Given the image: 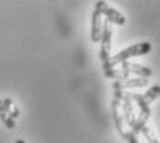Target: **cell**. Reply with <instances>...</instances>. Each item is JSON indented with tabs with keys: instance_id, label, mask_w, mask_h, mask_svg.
<instances>
[{
	"instance_id": "obj_7",
	"label": "cell",
	"mask_w": 160,
	"mask_h": 143,
	"mask_svg": "<svg viewBox=\"0 0 160 143\" xmlns=\"http://www.w3.org/2000/svg\"><path fill=\"white\" fill-rule=\"evenodd\" d=\"M103 32V17L98 10L92 13V26H91V41L93 43H99Z\"/></svg>"
},
{
	"instance_id": "obj_10",
	"label": "cell",
	"mask_w": 160,
	"mask_h": 143,
	"mask_svg": "<svg viewBox=\"0 0 160 143\" xmlns=\"http://www.w3.org/2000/svg\"><path fill=\"white\" fill-rule=\"evenodd\" d=\"M160 96V86H152L150 89H148V92L146 93H143V95H141V97H142V100H143V103H145L146 106H149V104H152L153 102H155L156 99Z\"/></svg>"
},
{
	"instance_id": "obj_4",
	"label": "cell",
	"mask_w": 160,
	"mask_h": 143,
	"mask_svg": "<svg viewBox=\"0 0 160 143\" xmlns=\"http://www.w3.org/2000/svg\"><path fill=\"white\" fill-rule=\"evenodd\" d=\"M112 36H113V26L103 20V32L100 36V60L102 64H106L110 60V53H112Z\"/></svg>"
},
{
	"instance_id": "obj_12",
	"label": "cell",
	"mask_w": 160,
	"mask_h": 143,
	"mask_svg": "<svg viewBox=\"0 0 160 143\" xmlns=\"http://www.w3.org/2000/svg\"><path fill=\"white\" fill-rule=\"evenodd\" d=\"M139 133H142V135L148 139V142H149V143H159V138L155 135V133H153V131L150 129V128L148 126V125L143 126L142 129H141Z\"/></svg>"
},
{
	"instance_id": "obj_13",
	"label": "cell",
	"mask_w": 160,
	"mask_h": 143,
	"mask_svg": "<svg viewBox=\"0 0 160 143\" xmlns=\"http://www.w3.org/2000/svg\"><path fill=\"white\" fill-rule=\"evenodd\" d=\"M121 136H122V139H124V141H127L128 143H141L139 139H138V136L134 135L131 131H124V132L121 133Z\"/></svg>"
},
{
	"instance_id": "obj_3",
	"label": "cell",
	"mask_w": 160,
	"mask_h": 143,
	"mask_svg": "<svg viewBox=\"0 0 160 143\" xmlns=\"http://www.w3.org/2000/svg\"><path fill=\"white\" fill-rule=\"evenodd\" d=\"M95 10L99 11V13L102 14V17H104V20H106L110 25H112V24H114V25H124V24L127 22L125 16H122L114 7H110L106 2H96Z\"/></svg>"
},
{
	"instance_id": "obj_2",
	"label": "cell",
	"mask_w": 160,
	"mask_h": 143,
	"mask_svg": "<svg viewBox=\"0 0 160 143\" xmlns=\"http://www.w3.org/2000/svg\"><path fill=\"white\" fill-rule=\"evenodd\" d=\"M120 106H121L122 120L130 126V131H132L135 126V122H137V112L134 108V103L128 96V92L120 90Z\"/></svg>"
},
{
	"instance_id": "obj_8",
	"label": "cell",
	"mask_w": 160,
	"mask_h": 143,
	"mask_svg": "<svg viewBox=\"0 0 160 143\" xmlns=\"http://www.w3.org/2000/svg\"><path fill=\"white\" fill-rule=\"evenodd\" d=\"M113 118H114L116 128L120 133L124 132V120L121 114V106H120V90H114L113 97Z\"/></svg>"
},
{
	"instance_id": "obj_1",
	"label": "cell",
	"mask_w": 160,
	"mask_h": 143,
	"mask_svg": "<svg viewBox=\"0 0 160 143\" xmlns=\"http://www.w3.org/2000/svg\"><path fill=\"white\" fill-rule=\"evenodd\" d=\"M150 50H152V45H150L149 42H141V43L128 46V47H125L124 50L120 51V53H117L114 57H110V60L106 64H102V69H103V71H106V69L114 68L116 65L128 61L130 59H134V57L148 54Z\"/></svg>"
},
{
	"instance_id": "obj_14",
	"label": "cell",
	"mask_w": 160,
	"mask_h": 143,
	"mask_svg": "<svg viewBox=\"0 0 160 143\" xmlns=\"http://www.w3.org/2000/svg\"><path fill=\"white\" fill-rule=\"evenodd\" d=\"M15 143H27L24 139H18V141H15Z\"/></svg>"
},
{
	"instance_id": "obj_5",
	"label": "cell",
	"mask_w": 160,
	"mask_h": 143,
	"mask_svg": "<svg viewBox=\"0 0 160 143\" xmlns=\"http://www.w3.org/2000/svg\"><path fill=\"white\" fill-rule=\"evenodd\" d=\"M122 71H125L127 74H135L137 78H146L149 79V77H152L153 71L152 68L149 67H145V65H141V64H135V63H131V61H125L121 64V68Z\"/></svg>"
},
{
	"instance_id": "obj_6",
	"label": "cell",
	"mask_w": 160,
	"mask_h": 143,
	"mask_svg": "<svg viewBox=\"0 0 160 143\" xmlns=\"http://www.w3.org/2000/svg\"><path fill=\"white\" fill-rule=\"evenodd\" d=\"M149 85V79L146 78H128L125 81H116L113 82V89L114 90H122L130 89V88H146Z\"/></svg>"
},
{
	"instance_id": "obj_9",
	"label": "cell",
	"mask_w": 160,
	"mask_h": 143,
	"mask_svg": "<svg viewBox=\"0 0 160 143\" xmlns=\"http://www.w3.org/2000/svg\"><path fill=\"white\" fill-rule=\"evenodd\" d=\"M2 104H3V108H4L6 114H7L8 117L11 118V120L15 121L18 117H20V108L15 106V103L11 99H8V97L3 99L2 100Z\"/></svg>"
},
{
	"instance_id": "obj_11",
	"label": "cell",
	"mask_w": 160,
	"mask_h": 143,
	"mask_svg": "<svg viewBox=\"0 0 160 143\" xmlns=\"http://www.w3.org/2000/svg\"><path fill=\"white\" fill-rule=\"evenodd\" d=\"M0 121L4 124V126L7 129H14L15 128V121L11 120L7 114H6L4 108H3V104H2V99H0Z\"/></svg>"
}]
</instances>
